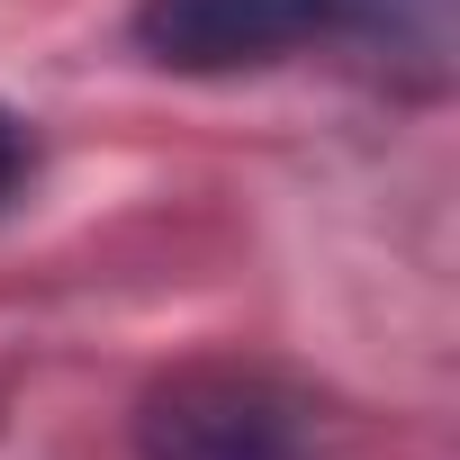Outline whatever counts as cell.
Listing matches in <instances>:
<instances>
[{"label":"cell","instance_id":"1","mask_svg":"<svg viewBox=\"0 0 460 460\" xmlns=\"http://www.w3.org/2000/svg\"><path fill=\"white\" fill-rule=\"evenodd\" d=\"M136 460H316V424L280 379L181 370L145 397Z\"/></svg>","mask_w":460,"mask_h":460},{"label":"cell","instance_id":"2","mask_svg":"<svg viewBox=\"0 0 460 460\" xmlns=\"http://www.w3.org/2000/svg\"><path fill=\"white\" fill-rule=\"evenodd\" d=\"M361 0H136V55L163 73H262L352 28Z\"/></svg>","mask_w":460,"mask_h":460},{"label":"cell","instance_id":"3","mask_svg":"<svg viewBox=\"0 0 460 460\" xmlns=\"http://www.w3.org/2000/svg\"><path fill=\"white\" fill-rule=\"evenodd\" d=\"M28 181H37V127L19 109H0V208H19Z\"/></svg>","mask_w":460,"mask_h":460}]
</instances>
